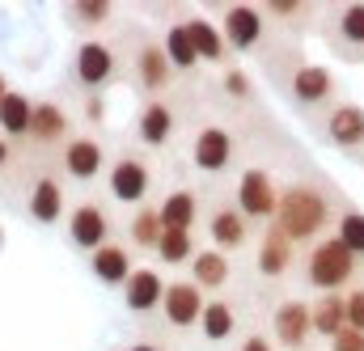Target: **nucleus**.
Masks as SVG:
<instances>
[{
  "label": "nucleus",
  "mask_w": 364,
  "mask_h": 351,
  "mask_svg": "<svg viewBox=\"0 0 364 351\" xmlns=\"http://www.w3.org/2000/svg\"><path fill=\"white\" fill-rule=\"evenodd\" d=\"M343 207H348V195L322 170H314L305 161V170H296L288 182H279V207H275L272 225L296 250H305V246H314L318 237H326L335 229Z\"/></svg>",
  "instance_id": "1"
},
{
  "label": "nucleus",
  "mask_w": 364,
  "mask_h": 351,
  "mask_svg": "<svg viewBox=\"0 0 364 351\" xmlns=\"http://www.w3.org/2000/svg\"><path fill=\"white\" fill-rule=\"evenodd\" d=\"M259 64H263V72L272 77V85L284 93V102H288L301 119H309V123H318L331 106L348 102L339 77H335L326 64H314V60H309L301 47H292V43H272V47L259 55Z\"/></svg>",
  "instance_id": "2"
},
{
  "label": "nucleus",
  "mask_w": 364,
  "mask_h": 351,
  "mask_svg": "<svg viewBox=\"0 0 364 351\" xmlns=\"http://www.w3.org/2000/svg\"><path fill=\"white\" fill-rule=\"evenodd\" d=\"M360 271H364L360 259L335 233H326V237H318L314 246L301 250L296 279H301V288H309L314 296H322V292H348L360 279Z\"/></svg>",
  "instance_id": "3"
},
{
  "label": "nucleus",
  "mask_w": 364,
  "mask_h": 351,
  "mask_svg": "<svg viewBox=\"0 0 364 351\" xmlns=\"http://www.w3.org/2000/svg\"><path fill=\"white\" fill-rule=\"evenodd\" d=\"M123 64H127V85L140 93V102L170 97L182 85V77L170 68V60L161 51V38L149 30H136L123 38Z\"/></svg>",
  "instance_id": "4"
},
{
  "label": "nucleus",
  "mask_w": 364,
  "mask_h": 351,
  "mask_svg": "<svg viewBox=\"0 0 364 351\" xmlns=\"http://www.w3.org/2000/svg\"><path fill=\"white\" fill-rule=\"evenodd\" d=\"M68 81L77 85V97L123 85L127 81L123 43H114V38H81L77 51L68 55Z\"/></svg>",
  "instance_id": "5"
},
{
  "label": "nucleus",
  "mask_w": 364,
  "mask_h": 351,
  "mask_svg": "<svg viewBox=\"0 0 364 351\" xmlns=\"http://www.w3.org/2000/svg\"><path fill=\"white\" fill-rule=\"evenodd\" d=\"M153 186H157V161H153L144 148H136V144L127 140V144L110 157V170H106V199L136 212V207L149 203Z\"/></svg>",
  "instance_id": "6"
},
{
  "label": "nucleus",
  "mask_w": 364,
  "mask_h": 351,
  "mask_svg": "<svg viewBox=\"0 0 364 351\" xmlns=\"http://www.w3.org/2000/svg\"><path fill=\"white\" fill-rule=\"evenodd\" d=\"M216 26H220V34H225V47L233 51V60L237 55H263L272 43H279L272 34V26H267V17H263V4H208L203 9Z\"/></svg>",
  "instance_id": "7"
},
{
  "label": "nucleus",
  "mask_w": 364,
  "mask_h": 351,
  "mask_svg": "<svg viewBox=\"0 0 364 351\" xmlns=\"http://www.w3.org/2000/svg\"><path fill=\"white\" fill-rule=\"evenodd\" d=\"M191 166L203 178H229L242 161V136L233 131V123H220V119H199L191 127Z\"/></svg>",
  "instance_id": "8"
},
{
  "label": "nucleus",
  "mask_w": 364,
  "mask_h": 351,
  "mask_svg": "<svg viewBox=\"0 0 364 351\" xmlns=\"http://www.w3.org/2000/svg\"><path fill=\"white\" fill-rule=\"evenodd\" d=\"M318 38L339 64L364 68V4L360 0H335L318 13Z\"/></svg>",
  "instance_id": "9"
},
{
  "label": "nucleus",
  "mask_w": 364,
  "mask_h": 351,
  "mask_svg": "<svg viewBox=\"0 0 364 351\" xmlns=\"http://www.w3.org/2000/svg\"><path fill=\"white\" fill-rule=\"evenodd\" d=\"M182 127H186V106H182L178 93L140 102V110H136V119H132V144L144 148L149 157H153V153H166V148H174V140H178Z\"/></svg>",
  "instance_id": "10"
},
{
  "label": "nucleus",
  "mask_w": 364,
  "mask_h": 351,
  "mask_svg": "<svg viewBox=\"0 0 364 351\" xmlns=\"http://www.w3.org/2000/svg\"><path fill=\"white\" fill-rule=\"evenodd\" d=\"M73 136H77V114L60 97H38L34 119H30V136H26V153L43 157V166H51Z\"/></svg>",
  "instance_id": "11"
},
{
  "label": "nucleus",
  "mask_w": 364,
  "mask_h": 351,
  "mask_svg": "<svg viewBox=\"0 0 364 351\" xmlns=\"http://www.w3.org/2000/svg\"><path fill=\"white\" fill-rule=\"evenodd\" d=\"M203 233H208V246L229 259H242L246 250H255V237H259V229L237 212V203L229 195L203 199Z\"/></svg>",
  "instance_id": "12"
},
{
  "label": "nucleus",
  "mask_w": 364,
  "mask_h": 351,
  "mask_svg": "<svg viewBox=\"0 0 364 351\" xmlns=\"http://www.w3.org/2000/svg\"><path fill=\"white\" fill-rule=\"evenodd\" d=\"M21 212L43 229L68 216V186L55 174V166H34V174L21 182Z\"/></svg>",
  "instance_id": "13"
},
{
  "label": "nucleus",
  "mask_w": 364,
  "mask_h": 351,
  "mask_svg": "<svg viewBox=\"0 0 364 351\" xmlns=\"http://www.w3.org/2000/svg\"><path fill=\"white\" fill-rule=\"evenodd\" d=\"M229 199L237 203V212L255 225V229H267L275 220V207H279V182L267 166H242V174L233 182Z\"/></svg>",
  "instance_id": "14"
},
{
  "label": "nucleus",
  "mask_w": 364,
  "mask_h": 351,
  "mask_svg": "<svg viewBox=\"0 0 364 351\" xmlns=\"http://www.w3.org/2000/svg\"><path fill=\"white\" fill-rule=\"evenodd\" d=\"M64 237H68V246L81 250L85 259L97 254L106 242H114V216H110V207H106L97 195L77 199V203L68 207V216H64Z\"/></svg>",
  "instance_id": "15"
},
{
  "label": "nucleus",
  "mask_w": 364,
  "mask_h": 351,
  "mask_svg": "<svg viewBox=\"0 0 364 351\" xmlns=\"http://www.w3.org/2000/svg\"><path fill=\"white\" fill-rule=\"evenodd\" d=\"M51 166H55V174L64 178V182L93 186L97 178H106V170H110V148H106L102 136H93V131H77V136L60 148V157H55Z\"/></svg>",
  "instance_id": "16"
},
{
  "label": "nucleus",
  "mask_w": 364,
  "mask_h": 351,
  "mask_svg": "<svg viewBox=\"0 0 364 351\" xmlns=\"http://www.w3.org/2000/svg\"><path fill=\"white\" fill-rule=\"evenodd\" d=\"M314 131H318L322 144H331L335 153H343V157H352V161L364 166V106L360 102H339V106H331V110L314 123Z\"/></svg>",
  "instance_id": "17"
},
{
  "label": "nucleus",
  "mask_w": 364,
  "mask_h": 351,
  "mask_svg": "<svg viewBox=\"0 0 364 351\" xmlns=\"http://www.w3.org/2000/svg\"><path fill=\"white\" fill-rule=\"evenodd\" d=\"M267 339L275 351H309L314 343V322H309V301L305 296H279L267 318Z\"/></svg>",
  "instance_id": "18"
},
{
  "label": "nucleus",
  "mask_w": 364,
  "mask_h": 351,
  "mask_svg": "<svg viewBox=\"0 0 364 351\" xmlns=\"http://www.w3.org/2000/svg\"><path fill=\"white\" fill-rule=\"evenodd\" d=\"M296 263H301V250L275 229H259V237H255V275H259V284H288V279H296Z\"/></svg>",
  "instance_id": "19"
},
{
  "label": "nucleus",
  "mask_w": 364,
  "mask_h": 351,
  "mask_svg": "<svg viewBox=\"0 0 364 351\" xmlns=\"http://www.w3.org/2000/svg\"><path fill=\"white\" fill-rule=\"evenodd\" d=\"M318 13H322V4H309V0H267L263 4L272 34L292 47H301L309 34H318Z\"/></svg>",
  "instance_id": "20"
},
{
  "label": "nucleus",
  "mask_w": 364,
  "mask_h": 351,
  "mask_svg": "<svg viewBox=\"0 0 364 351\" xmlns=\"http://www.w3.org/2000/svg\"><path fill=\"white\" fill-rule=\"evenodd\" d=\"M203 292L186 279V275H178V279H170L166 284V301H161V326L166 330H174V335H195V326H199V313H203Z\"/></svg>",
  "instance_id": "21"
},
{
  "label": "nucleus",
  "mask_w": 364,
  "mask_h": 351,
  "mask_svg": "<svg viewBox=\"0 0 364 351\" xmlns=\"http://www.w3.org/2000/svg\"><path fill=\"white\" fill-rule=\"evenodd\" d=\"M166 284H170L166 271L140 263L127 275V284L119 288V292H123V309H127L132 318H140V322L157 318V313H161V301H166Z\"/></svg>",
  "instance_id": "22"
},
{
  "label": "nucleus",
  "mask_w": 364,
  "mask_h": 351,
  "mask_svg": "<svg viewBox=\"0 0 364 351\" xmlns=\"http://www.w3.org/2000/svg\"><path fill=\"white\" fill-rule=\"evenodd\" d=\"M182 26H186V34H191V47H195V60H199V64H208V68H216V72L233 64V51L225 47V34H220V26H216L208 13H186Z\"/></svg>",
  "instance_id": "23"
},
{
  "label": "nucleus",
  "mask_w": 364,
  "mask_h": 351,
  "mask_svg": "<svg viewBox=\"0 0 364 351\" xmlns=\"http://www.w3.org/2000/svg\"><path fill=\"white\" fill-rule=\"evenodd\" d=\"M157 216L161 229H178V233H195L203 220V190L195 186H174L157 199Z\"/></svg>",
  "instance_id": "24"
},
{
  "label": "nucleus",
  "mask_w": 364,
  "mask_h": 351,
  "mask_svg": "<svg viewBox=\"0 0 364 351\" xmlns=\"http://www.w3.org/2000/svg\"><path fill=\"white\" fill-rule=\"evenodd\" d=\"M237 330H242V305H237L233 296H208L195 335H199L203 343H229Z\"/></svg>",
  "instance_id": "25"
},
{
  "label": "nucleus",
  "mask_w": 364,
  "mask_h": 351,
  "mask_svg": "<svg viewBox=\"0 0 364 351\" xmlns=\"http://www.w3.org/2000/svg\"><path fill=\"white\" fill-rule=\"evenodd\" d=\"M186 279L203 292V296H225V288L233 284V259L212 250V246H199V254L186 266Z\"/></svg>",
  "instance_id": "26"
},
{
  "label": "nucleus",
  "mask_w": 364,
  "mask_h": 351,
  "mask_svg": "<svg viewBox=\"0 0 364 351\" xmlns=\"http://www.w3.org/2000/svg\"><path fill=\"white\" fill-rule=\"evenodd\" d=\"M64 26L73 30V34H81V38H102L110 26H114V17H119V4H110V0H73V4H64Z\"/></svg>",
  "instance_id": "27"
},
{
  "label": "nucleus",
  "mask_w": 364,
  "mask_h": 351,
  "mask_svg": "<svg viewBox=\"0 0 364 351\" xmlns=\"http://www.w3.org/2000/svg\"><path fill=\"white\" fill-rule=\"evenodd\" d=\"M85 263H90V275L102 284V288H123V284H127V275L140 266V263H136V254H132L123 242H106V246H102L97 254H90Z\"/></svg>",
  "instance_id": "28"
},
{
  "label": "nucleus",
  "mask_w": 364,
  "mask_h": 351,
  "mask_svg": "<svg viewBox=\"0 0 364 351\" xmlns=\"http://www.w3.org/2000/svg\"><path fill=\"white\" fill-rule=\"evenodd\" d=\"M216 93L237 110V114H246V110H259V85H255V77H250V68L246 64H229V68H220L216 72Z\"/></svg>",
  "instance_id": "29"
},
{
  "label": "nucleus",
  "mask_w": 364,
  "mask_h": 351,
  "mask_svg": "<svg viewBox=\"0 0 364 351\" xmlns=\"http://www.w3.org/2000/svg\"><path fill=\"white\" fill-rule=\"evenodd\" d=\"M30 119H34V97L21 93V89H9L4 102H0V140L26 148V136H30Z\"/></svg>",
  "instance_id": "30"
},
{
  "label": "nucleus",
  "mask_w": 364,
  "mask_h": 351,
  "mask_svg": "<svg viewBox=\"0 0 364 351\" xmlns=\"http://www.w3.org/2000/svg\"><path fill=\"white\" fill-rule=\"evenodd\" d=\"M186 13H191V9H186ZM186 13H182V17H186ZM182 17H174V21H166L157 38H161V51H166L170 68L178 72L182 81H191V77L199 72V60H195V47H191V34H186Z\"/></svg>",
  "instance_id": "31"
},
{
  "label": "nucleus",
  "mask_w": 364,
  "mask_h": 351,
  "mask_svg": "<svg viewBox=\"0 0 364 351\" xmlns=\"http://www.w3.org/2000/svg\"><path fill=\"white\" fill-rule=\"evenodd\" d=\"M161 216H157V203H144V207H136L132 216H127V225H123V246L132 250V254H153L157 250V242H161Z\"/></svg>",
  "instance_id": "32"
},
{
  "label": "nucleus",
  "mask_w": 364,
  "mask_h": 351,
  "mask_svg": "<svg viewBox=\"0 0 364 351\" xmlns=\"http://www.w3.org/2000/svg\"><path fill=\"white\" fill-rule=\"evenodd\" d=\"M309 322H314V339H335L348 326V296L343 292H322L309 301Z\"/></svg>",
  "instance_id": "33"
},
{
  "label": "nucleus",
  "mask_w": 364,
  "mask_h": 351,
  "mask_svg": "<svg viewBox=\"0 0 364 351\" xmlns=\"http://www.w3.org/2000/svg\"><path fill=\"white\" fill-rule=\"evenodd\" d=\"M195 254H199V233H178V229H166L153 250L157 266H170V271H186Z\"/></svg>",
  "instance_id": "34"
},
{
  "label": "nucleus",
  "mask_w": 364,
  "mask_h": 351,
  "mask_svg": "<svg viewBox=\"0 0 364 351\" xmlns=\"http://www.w3.org/2000/svg\"><path fill=\"white\" fill-rule=\"evenodd\" d=\"M331 233H335V237H339V242H343V246H348V250L364 263V212L352 203V199H348V207L339 212V220H335V229H331Z\"/></svg>",
  "instance_id": "35"
},
{
  "label": "nucleus",
  "mask_w": 364,
  "mask_h": 351,
  "mask_svg": "<svg viewBox=\"0 0 364 351\" xmlns=\"http://www.w3.org/2000/svg\"><path fill=\"white\" fill-rule=\"evenodd\" d=\"M77 119L85 123V131H102L106 127V119H110V102H106V93H81L77 97Z\"/></svg>",
  "instance_id": "36"
},
{
  "label": "nucleus",
  "mask_w": 364,
  "mask_h": 351,
  "mask_svg": "<svg viewBox=\"0 0 364 351\" xmlns=\"http://www.w3.org/2000/svg\"><path fill=\"white\" fill-rule=\"evenodd\" d=\"M26 161H30V153H26V148H17V144L0 140V182H4V186H17V178H30V174H26Z\"/></svg>",
  "instance_id": "37"
},
{
  "label": "nucleus",
  "mask_w": 364,
  "mask_h": 351,
  "mask_svg": "<svg viewBox=\"0 0 364 351\" xmlns=\"http://www.w3.org/2000/svg\"><path fill=\"white\" fill-rule=\"evenodd\" d=\"M343 296H348V326L364 335V271H360V279H356Z\"/></svg>",
  "instance_id": "38"
},
{
  "label": "nucleus",
  "mask_w": 364,
  "mask_h": 351,
  "mask_svg": "<svg viewBox=\"0 0 364 351\" xmlns=\"http://www.w3.org/2000/svg\"><path fill=\"white\" fill-rule=\"evenodd\" d=\"M326 351H364V335L360 330H352V326H343V330L326 343Z\"/></svg>",
  "instance_id": "39"
},
{
  "label": "nucleus",
  "mask_w": 364,
  "mask_h": 351,
  "mask_svg": "<svg viewBox=\"0 0 364 351\" xmlns=\"http://www.w3.org/2000/svg\"><path fill=\"white\" fill-rule=\"evenodd\" d=\"M237 351H275V343L267 339V330H246L242 343H237Z\"/></svg>",
  "instance_id": "40"
},
{
  "label": "nucleus",
  "mask_w": 364,
  "mask_h": 351,
  "mask_svg": "<svg viewBox=\"0 0 364 351\" xmlns=\"http://www.w3.org/2000/svg\"><path fill=\"white\" fill-rule=\"evenodd\" d=\"M123 351H170L161 339H136V343H127Z\"/></svg>",
  "instance_id": "41"
},
{
  "label": "nucleus",
  "mask_w": 364,
  "mask_h": 351,
  "mask_svg": "<svg viewBox=\"0 0 364 351\" xmlns=\"http://www.w3.org/2000/svg\"><path fill=\"white\" fill-rule=\"evenodd\" d=\"M9 89H13V85H9V77L0 72V102H4V93H9Z\"/></svg>",
  "instance_id": "42"
},
{
  "label": "nucleus",
  "mask_w": 364,
  "mask_h": 351,
  "mask_svg": "<svg viewBox=\"0 0 364 351\" xmlns=\"http://www.w3.org/2000/svg\"><path fill=\"white\" fill-rule=\"evenodd\" d=\"M0 250H4V237H0Z\"/></svg>",
  "instance_id": "43"
},
{
  "label": "nucleus",
  "mask_w": 364,
  "mask_h": 351,
  "mask_svg": "<svg viewBox=\"0 0 364 351\" xmlns=\"http://www.w3.org/2000/svg\"><path fill=\"white\" fill-rule=\"evenodd\" d=\"M114 351H123V347H114Z\"/></svg>",
  "instance_id": "44"
}]
</instances>
